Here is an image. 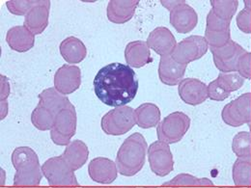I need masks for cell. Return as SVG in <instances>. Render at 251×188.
Segmentation results:
<instances>
[{
    "label": "cell",
    "instance_id": "obj_41",
    "mask_svg": "<svg viewBox=\"0 0 251 188\" xmlns=\"http://www.w3.org/2000/svg\"></svg>",
    "mask_w": 251,
    "mask_h": 188
},
{
    "label": "cell",
    "instance_id": "obj_20",
    "mask_svg": "<svg viewBox=\"0 0 251 188\" xmlns=\"http://www.w3.org/2000/svg\"><path fill=\"white\" fill-rule=\"evenodd\" d=\"M6 42L11 49L18 52H26L35 45V35L25 25H18L8 30Z\"/></svg>",
    "mask_w": 251,
    "mask_h": 188
},
{
    "label": "cell",
    "instance_id": "obj_21",
    "mask_svg": "<svg viewBox=\"0 0 251 188\" xmlns=\"http://www.w3.org/2000/svg\"><path fill=\"white\" fill-rule=\"evenodd\" d=\"M61 157L74 171H76L86 163L89 157V149L83 141L74 140L66 147Z\"/></svg>",
    "mask_w": 251,
    "mask_h": 188
},
{
    "label": "cell",
    "instance_id": "obj_39",
    "mask_svg": "<svg viewBox=\"0 0 251 188\" xmlns=\"http://www.w3.org/2000/svg\"></svg>",
    "mask_w": 251,
    "mask_h": 188
},
{
    "label": "cell",
    "instance_id": "obj_17",
    "mask_svg": "<svg viewBox=\"0 0 251 188\" xmlns=\"http://www.w3.org/2000/svg\"><path fill=\"white\" fill-rule=\"evenodd\" d=\"M187 66L173 60L171 55L160 57L158 64V77L160 81L168 86H175L180 84L184 79Z\"/></svg>",
    "mask_w": 251,
    "mask_h": 188
},
{
    "label": "cell",
    "instance_id": "obj_22",
    "mask_svg": "<svg viewBox=\"0 0 251 188\" xmlns=\"http://www.w3.org/2000/svg\"><path fill=\"white\" fill-rule=\"evenodd\" d=\"M60 54L69 64L82 62L87 55V48L83 42L75 37H68L60 44Z\"/></svg>",
    "mask_w": 251,
    "mask_h": 188
},
{
    "label": "cell",
    "instance_id": "obj_31",
    "mask_svg": "<svg viewBox=\"0 0 251 188\" xmlns=\"http://www.w3.org/2000/svg\"><path fill=\"white\" fill-rule=\"evenodd\" d=\"M221 87L229 93L238 91L241 89L246 79L237 71L235 72H220L217 78Z\"/></svg>",
    "mask_w": 251,
    "mask_h": 188
},
{
    "label": "cell",
    "instance_id": "obj_32",
    "mask_svg": "<svg viewBox=\"0 0 251 188\" xmlns=\"http://www.w3.org/2000/svg\"><path fill=\"white\" fill-rule=\"evenodd\" d=\"M37 3L38 0H10L6 2V7L16 16H26Z\"/></svg>",
    "mask_w": 251,
    "mask_h": 188
},
{
    "label": "cell",
    "instance_id": "obj_7",
    "mask_svg": "<svg viewBox=\"0 0 251 188\" xmlns=\"http://www.w3.org/2000/svg\"><path fill=\"white\" fill-rule=\"evenodd\" d=\"M76 111L73 104L62 109L55 117L50 138L55 145L68 146L76 131Z\"/></svg>",
    "mask_w": 251,
    "mask_h": 188
},
{
    "label": "cell",
    "instance_id": "obj_37",
    "mask_svg": "<svg viewBox=\"0 0 251 188\" xmlns=\"http://www.w3.org/2000/svg\"><path fill=\"white\" fill-rule=\"evenodd\" d=\"M237 72H239L245 79L251 80V52H247L240 58Z\"/></svg>",
    "mask_w": 251,
    "mask_h": 188
},
{
    "label": "cell",
    "instance_id": "obj_30",
    "mask_svg": "<svg viewBox=\"0 0 251 188\" xmlns=\"http://www.w3.org/2000/svg\"><path fill=\"white\" fill-rule=\"evenodd\" d=\"M213 12L222 20L232 21L239 7L237 0H211Z\"/></svg>",
    "mask_w": 251,
    "mask_h": 188
},
{
    "label": "cell",
    "instance_id": "obj_33",
    "mask_svg": "<svg viewBox=\"0 0 251 188\" xmlns=\"http://www.w3.org/2000/svg\"><path fill=\"white\" fill-rule=\"evenodd\" d=\"M231 21H225L219 18L213 10H211L207 16L206 30L211 32H225L230 30Z\"/></svg>",
    "mask_w": 251,
    "mask_h": 188
},
{
    "label": "cell",
    "instance_id": "obj_34",
    "mask_svg": "<svg viewBox=\"0 0 251 188\" xmlns=\"http://www.w3.org/2000/svg\"><path fill=\"white\" fill-rule=\"evenodd\" d=\"M210 46V47H222L229 43L231 40L230 30L225 32H211L205 30L204 37Z\"/></svg>",
    "mask_w": 251,
    "mask_h": 188
},
{
    "label": "cell",
    "instance_id": "obj_42",
    "mask_svg": "<svg viewBox=\"0 0 251 188\" xmlns=\"http://www.w3.org/2000/svg\"></svg>",
    "mask_w": 251,
    "mask_h": 188
},
{
    "label": "cell",
    "instance_id": "obj_24",
    "mask_svg": "<svg viewBox=\"0 0 251 188\" xmlns=\"http://www.w3.org/2000/svg\"><path fill=\"white\" fill-rule=\"evenodd\" d=\"M135 123L141 128L147 129L157 126L160 123V110L155 103L146 102L139 105L135 110Z\"/></svg>",
    "mask_w": 251,
    "mask_h": 188
},
{
    "label": "cell",
    "instance_id": "obj_27",
    "mask_svg": "<svg viewBox=\"0 0 251 188\" xmlns=\"http://www.w3.org/2000/svg\"><path fill=\"white\" fill-rule=\"evenodd\" d=\"M55 115L41 105L32 111L31 122L33 125L39 130H50L54 125Z\"/></svg>",
    "mask_w": 251,
    "mask_h": 188
},
{
    "label": "cell",
    "instance_id": "obj_28",
    "mask_svg": "<svg viewBox=\"0 0 251 188\" xmlns=\"http://www.w3.org/2000/svg\"><path fill=\"white\" fill-rule=\"evenodd\" d=\"M233 153L238 158H251V133L240 131L232 141Z\"/></svg>",
    "mask_w": 251,
    "mask_h": 188
},
{
    "label": "cell",
    "instance_id": "obj_23",
    "mask_svg": "<svg viewBox=\"0 0 251 188\" xmlns=\"http://www.w3.org/2000/svg\"><path fill=\"white\" fill-rule=\"evenodd\" d=\"M39 105L45 107L55 116L64 108L71 105L69 98L59 93L54 87L48 88L39 94Z\"/></svg>",
    "mask_w": 251,
    "mask_h": 188
},
{
    "label": "cell",
    "instance_id": "obj_12",
    "mask_svg": "<svg viewBox=\"0 0 251 188\" xmlns=\"http://www.w3.org/2000/svg\"><path fill=\"white\" fill-rule=\"evenodd\" d=\"M88 174L91 180L100 185H111L117 179L116 163L107 157H96L88 165Z\"/></svg>",
    "mask_w": 251,
    "mask_h": 188
},
{
    "label": "cell",
    "instance_id": "obj_13",
    "mask_svg": "<svg viewBox=\"0 0 251 188\" xmlns=\"http://www.w3.org/2000/svg\"><path fill=\"white\" fill-rule=\"evenodd\" d=\"M181 99L189 105L195 106L203 103L208 97V86L199 79L185 78L178 88Z\"/></svg>",
    "mask_w": 251,
    "mask_h": 188
},
{
    "label": "cell",
    "instance_id": "obj_5",
    "mask_svg": "<svg viewBox=\"0 0 251 188\" xmlns=\"http://www.w3.org/2000/svg\"><path fill=\"white\" fill-rule=\"evenodd\" d=\"M190 126V119L187 114L176 111L166 116L157 126L158 141L168 145L180 142Z\"/></svg>",
    "mask_w": 251,
    "mask_h": 188
},
{
    "label": "cell",
    "instance_id": "obj_25",
    "mask_svg": "<svg viewBox=\"0 0 251 188\" xmlns=\"http://www.w3.org/2000/svg\"><path fill=\"white\" fill-rule=\"evenodd\" d=\"M232 177L238 188L251 187V158H237L233 165Z\"/></svg>",
    "mask_w": 251,
    "mask_h": 188
},
{
    "label": "cell",
    "instance_id": "obj_26",
    "mask_svg": "<svg viewBox=\"0 0 251 188\" xmlns=\"http://www.w3.org/2000/svg\"><path fill=\"white\" fill-rule=\"evenodd\" d=\"M163 187H172V188H206L214 187V183L206 178H196L189 174H180L173 178L171 181L163 184Z\"/></svg>",
    "mask_w": 251,
    "mask_h": 188
},
{
    "label": "cell",
    "instance_id": "obj_8",
    "mask_svg": "<svg viewBox=\"0 0 251 188\" xmlns=\"http://www.w3.org/2000/svg\"><path fill=\"white\" fill-rule=\"evenodd\" d=\"M208 49L209 45L204 37L192 35L177 44L171 57L177 63L188 65L202 58Z\"/></svg>",
    "mask_w": 251,
    "mask_h": 188
},
{
    "label": "cell",
    "instance_id": "obj_38",
    "mask_svg": "<svg viewBox=\"0 0 251 188\" xmlns=\"http://www.w3.org/2000/svg\"><path fill=\"white\" fill-rule=\"evenodd\" d=\"M185 1H181V0H178V1H164V0H161L160 1V3L162 4V6H164L166 9H168L170 12L174 9V8H176L178 5H180V4H182V3H184Z\"/></svg>",
    "mask_w": 251,
    "mask_h": 188
},
{
    "label": "cell",
    "instance_id": "obj_40",
    "mask_svg": "<svg viewBox=\"0 0 251 188\" xmlns=\"http://www.w3.org/2000/svg\"></svg>",
    "mask_w": 251,
    "mask_h": 188
},
{
    "label": "cell",
    "instance_id": "obj_3",
    "mask_svg": "<svg viewBox=\"0 0 251 188\" xmlns=\"http://www.w3.org/2000/svg\"><path fill=\"white\" fill-rule=\"evenodd\" d=\"M12 164L16 169L14 186L19 188H35L43 179L39 157L29 147H19L12 153Z\"/></svg>",
    "mask_w": 251,
    "mask_h": 188
},
{
    "label": "cell",
    "instance_id": "obj_29",
    "mask_svg": "<svg viewBox=\"0 0 251 188\" xmlns=\"http://www.w3.org/2000/svg\"><path fill=\"white\" fill-rule=\"evenodd\" d=\"M231 104L237 113L241 122L245 125L251 124V93L241 94L231 101Z\"/></svg>",
    "mask_w": 251,
    "mask_h": 188
},
{
    "label": "cell",
    "instance_id": "obj_11",
    "mask_svg": "<svg viewBox=\"0 0 251 188\" xmlns=\"http://www.w3.org/2000/svg\"><path fill=\"white\" fill-rule=\"evenodd\" d=\"M81 85V71L77 66L63 65L54 74V88L64 95L73 94Z\"/></svg>",
    "mask_w": 251,
    "mask_h": 188
},
{
    "label": "cell",
    "instance_id": "obj_6",
    "mask_svg": "<svg viewBox=\"0 0 251 188\" xmlns=\"http://www.w3.org/2000/svg\"><path fill=\"white\" fill-rule=\"evenodd\" d=\"M135 124L134 109L125 105L108 111L101 118L100 126L105 134L119 136L128 132Z\"/></svg>",
    "mask_w": 251,
    "mask_h": 188
},
{
    "label": "cell",
    "instance_id": "obj_36",
    "mask_svg": "<svg viewBox=\"0 0 251 188\" xmlns=\"http://www.w3.org/2000/svg\"><path fill=\"white\" fill-rule=\"evenodd\" d=\"M237 26L245 34H251V9H243L236 18Z\"/></svg>",
    "mask_w": 251,
    "mask_h": 188
},
{
    "label": "cell",
    "instance_id": "obj_4",
    "mask_svg": "<svg viewBox=\"0 0 251 188\" xmlns=\"http://www.w3.org/2000/svg\"><path fill=\"white\" fill-rule=\"evenodd\" d=\"M42 172L52 188H76L75 171L60 157H50L42 165Z\"/></svg>",
    "mask_w": 251,
    "mask_h": 188
},
{
    "label": "cell",
    "instance_id": "obj_14",
    "mask_svg": "<svg viewBox=\"0 0 251 188\" xmlns=\"http://www.w3.org/2000/svg\"><path fill=\"white\" fill-rule=\"evenodd\" d=\"M197 23V13L186 1L170 12V24L178 33L188 34L196 27Z\"/></svg>",
    "mask_w": 251,
    "mask_h": 188
},
{
    "label": "cell",
    "instance_id": "obj_18",
    "mask_svg": "<svg viewBox=\"0 0 251 188\" xmlns=\"http://www.w3.org/2000/svg\"><path fill=\"white\" fill-rule=\"evenodd\" d=\"M138 0H111L108 2L106 15L109 22L123 24L129 22L136 10Z\"/></svg>",
    "mask_w": 251,
    "mask_h": 188
},
{
    "label": "cell",
    "instance_id": "obj_35",
    "mask_svg": "<svg viewBox=\"0 0 251 188\" xmlns=\"http://www.w3.org/2000/svg\"><path fill=\"white\" fill-rule=\"evenodd\" d=\"M230 94L231 93L227 92L221 87V85L217 79H215L208 85V95H209V98H211L212 100L223 101L230 96Z\"/></svg>",
    "mask_w": 251,
    "mask_h": 188
},
{
    "label": "cell",
    "instance_id": "obj_9",
    "mask_svg": "<svg viewBox=\"0 0 251 188\" xmlns=\"http://www.w3.org/2000/svg\"><path fill=\"white\" fill-rule=\"evenodd\" d=\"M152 172L158 177H166L174 170V158L168 144L156 141L147 151Z\"/></svg>",
    "mask_w": 251,
    "mask_h": 188
},
{
    "label": "cell",
    "instance_id": "obj_10",
    "mask_svg": "<svg viewBox=\"0 0 251 188\" xmlns=\"http://www.w3.org/2000/svg\"><path fill=\"white\" fill-rule=\"evenodd\" d=\"M216 67L221 72H235L240 58L248 51L236 42L230 40L222 47H210Z\"/></svg>",
    "mask_w": 251,
    "mask_h": 188
},
{
    "label": "cell",
    "instance_id": "obj_43",
    "mask_svg": "<svg viewBox=\"0 0 251 188\" xmlns=\"http://www.w3.org/2000/svg\"></svg>",
    "mask_w": 251,
    "mask_h": 188
},
{
    "label": "cell",
    "instance_id": "obj_19",
    "mask_svg": "<svg viewBox=\"0 0 251 188\" xmlns=\"http://www.w3.org/2000/svg\"><path fill=\"white\" fill-rule=\"evenodd\" d=\"M126 65L135 69L142 68L153 62L150 47L146 42L134 41L126 45L125 48Z\"/></svg>",
    "mask_w": 251,
    "mask_h": 188
},
{
    "label": "cell",
    "instance_id": "obj_16",
    "mask_svg": "<svg viewBox=\"0 0 251 188\" xmlns=\"http://www.w3.org/2000/svg\"><path fill=\"white\" fill-rule=\"evenodd\" d=\"M50 10V1L38 0V3L25 16L24 25L34 35L42 34L49 25Z\"/></svg>",
    "mask_w": 251,
    "mask_h": 188
},
{
    "label": "cell",
    "instance_id": "obj_1",
    "mask_svg": "<svg viewBox=\"0 0 251 188\" xmlns=\"http://www.w3.org/2000/svg\"><path fill=\"white\" fill-rule=\"evenodd\" d=\"M95 94L104 104L121 107L129 103L138 91L134 70L127 65L112 63L101 68L94 79Z\"/></svg>",
    "mask_w": 251,
    "mask_h": 188
},
{
    "label": "cell",
    "instance_id": "obj_15",
    "mask_svg": "<svg viewBox=\"0 0 251 188\" xmlns=\"http://www.w3.org/2000/svg\"><path fill=\"white\" fill-rule=\"evenodd\" d=\"M148 47L157 54L162 56H169L173 53L177 42L168 28L159 26L151 32L146 41Z\"/></svg>",
    "mask_w": 251,
    "mask_h": 188
},
{
    "label": "cell",
    "instance_id": "obj_2",
    "mask_svg": "<svg viewBox=\"0 0 251 188\" xmlns=\"http://www.w3.org/2000/svg\"><path fill=\"white\" fill-rule=\"evenodd\" d=\"M147 151L148 145L141 133L135 132L125 139L115 160L120 175L132 177L139 173L145 164Z\"/></svg>",
    "mask_w": 251,
    "mask_h": 188
}]
</instances>
